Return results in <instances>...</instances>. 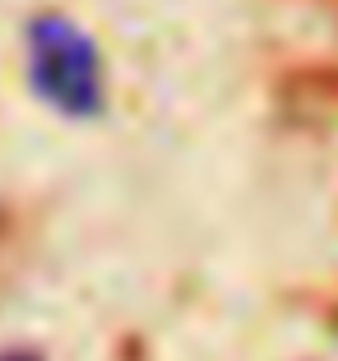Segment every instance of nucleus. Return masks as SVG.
I'll return each instance as SVG.
<instances>
[{"label":"nucleus","mask_w":338,"mask_h":361,"mask_svg":"<svg viewBox=\"0 0 338 361\" xmlns=\"http://www.w3.org/2000/svg\"><path fill=\"white\" fill-rule=\"evenodd\" d=\"M32 97L65 121H97L107 106V65L88 28L61 10H42L23 32Z\"/></svg>","instance_id":"obj_1"},{"label":"nucleus","mask_w":338,"mask_h":361,"mask_svg":"<svg viewBox=\"0 0 338 361\" xmlns=\"http://www.w3.org/2000/svg\"><path fill=\"white\" fill-rule=\"evenodd\" d=\"M0 361H42V352H0Z\"/></svg>","instance_id":"obj_2"}]
</instances>
